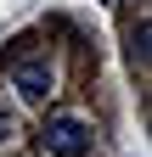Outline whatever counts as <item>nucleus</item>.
<instances>
[{"label":"nucleus","instance_id":"nucleus-2","mask_svg":"<svg viewBox=\"0 0 152 157\" xmlns=\"http://www.w3.org/2000/svg\"><path fill=\"white\" fill-rule=\"evenodd\" d=\"M11 84L23 90V101H45V95L56 90V73L45 62H11Z\"/></svg>","mask_w":152,"mask_h":157},{"label":"nucleus","instance_id":"nucleus-1","mask_svg":"<svg viewBox=\"0 0 152 157\" xmlns=\"http://www.w3.org/2000/svg\"><path fill=\"white\" fill-rule=\"evenodd\" d=\"M45 146H51V157H85V151H90V129H85V118H73V112L51 118V124H45Z\"/></svg>","mask_w":152,"mask_h":157},{"label":"nucleus","instance_id":"nucleus-3","mask_svg":"<svg viewBox=\"0 0 152 157\" xmlns=\"http://www.w3.org/2000/svg\"><path fill=\"white\" fill-rule=\"evenodd\" d=\"M0 140H11V112H0Z\"/></svg>","mask_w":152,"mask_h":157}]
</instances>
